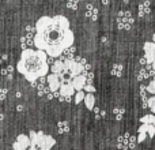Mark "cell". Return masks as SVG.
<instances>
[{"instance_id": "1", "label": "cell", "mask_w": 155, "mask_h": 150, "mask_svg": "<svg viewBox=\"0 0 155 150\" xmlns=\"http://www.w3.org/2000/svg\"><path fill=\"white\" fill-rule=\"evenodd\" d=\"M75 36L64 15L41 16L34 26L33 44L49 57H59L74 45Z\"/></svg>"}, {"instance_id": "2", "label": "cell", "mask_w": 155, "mask_h": 150, "mask_svg": "<svg viewBox=\"0 0 155 150\" xmlns=\"http://www.w3.org/2000/svg\"><path fill=\"white\" fill-rule=\"evenodd\" d=\"M16 70L30 83H35L38 79L45 78L49 73L48 56L37 49L26 48L22 51L21 59L16 63Z\"/></svg>"}, {"instance_id": "3", "label": "cell", "mask_w": 155, "mask_h": 150, "mask_svg": "<svg viewBox=\"0 0 155 150\" xmlns=\"http://www.w3.org/2000/svg\"><path fill=\"white\" fill-rule=\"evenodd\" d=\"M29 139V150H51L56 143V139L52 135H48L42 131H30Z\"/></svg>"}, {"instance_id": "4", "label": "cell", "mask_w": 155, "mask_h": 150, "mask_svg": "<svg viewBox=\"0 0 155 150\" xmlns=\"http://www.w3.org/2000/svg\"><path fill=\"white\" fill-rule=\"evenodd\" d=\"M64 68H65V73L70 75L71 78L78 77V75H82L83 74V66H80L79 63H76L75 60H67L65 59L64 62Z\"/></svg>"}, {"instance_id": "5", "label": "cell", "mask_w": 155, "mask_h": 150, "mask_svg": "<svg viewBox=\"0 0 155 150\" xmlns=\"http://www.w3.org/2000/svg\"><path fill=\"white\" fill-rule=\"evenodd\" d=\"M12 148H14V150H29V148H30L29 135L19 134L18 137H16L15 142L12 143Z\"/></svg>"}, {"instance_id": "6", "label": "cell", "mask_w": 155, "mask_h": 150, "mask_svg": "<svg viewBox=\"0 0 155 150\" xmlns=\"http://www.w3.org/2000/svg\"><path fill=\"white\" fill-rule=\"evenodd\" d=\"M59 94L64 98V101H71L74 96H75V90L72 89L71 83H61L60 85V89H59Z\"/></svg>"}, {"instance_id": "7", "label": "cell", "mask_w": 155, "mask_h": 150, "mask_svg": "<svg viewBox=\"0 0 155 150\" xmlns=\"http://www.w3.org/2000/svg\"><path fill=\"white\" fill-rule=\"evenodd\" d=\"M144 60L147 63V66L154 64V55H155V44L148 41L144 44Z\"/></svg>"}, {"instance_id": "8", "label": "cell", "mask_w": 155, "mask_h": 150, "mask_svg": "<svg viewBox=\"0 0 155 150\" xmlns=\"http://www.w3.org/2000/svg\"><path fill=\"white\" fill-rule=\"evenodd\" d=\"M46 80H48V85H49V91H52V93L59 91L60 85H61L59 77H56V75H53V74H48L46 75Z\"/></svg>"}, {"instance_id": "9", "label": "cell", "mask_w": 155, "mask_h": 150, "mask_svg": "<svg viewBox=\"0 0 155 150\" xmlns=\"http://www.w3.org/2000/svg\"><path fill=\"white\" fill-rule=\"evenodd\" d=\"M71 86L75 91H82L86 86V79H84V75H78V77H74L71 79Z\"/></svg>"}, {"instance_id": "10", "label": "cell", "mask_w": 155, "mask_h": 150, "mask_svg": "<svg viewBox=\"0 0 155 150\" xmlns=\"http://www.w3.org/2000/svg\"><path fill=\"white\" fill-rule=\"evenodd\" d=\"M51 70H52V74H53V75H56V77H59V78H60L63 74L65 73L64 63H63V62H60V60H56V62H53V64H52Z\"/></svg>"}, {"instance_id": "11", "label": "cell", "mask_w": 155, "mask_h": 150, "mask_svg": "<svg viewBox=\"0 0 155 150\" xmlns=\"http://www.w3.org/2000/svg\"><path fill=\"white\" fill-rule=\"evenodd\" d=\"M83 101H84L86 108H87V109H90V111L94 109V107H95V97H94V94H91V93L84 94Z\"/></svg>"}, {"instance_id": "12", "label": "cell", "mask_w": 155, "mask_h": 150, "mask_svg": "<svg viewBox=\"0 0 155 150\" xmlns=\"http://www.w3.org/2000/svg\"><path fill=\"white\" fill-rule=\"evenodd\" d=\"M139 132H144V134H147L150 138L154 137V132H155V127L151 126V124H142V126L139 127V130H137Z\"/></svg>"}, {"instance_id": "13", "label": "cell", "mask_w": 155, "mask_h": 150, "mask_svg": "<svg viewBox=\"0 0 155 150\" xmlns=\"http://www.w3.org/2000/svg\"><path fill=\"white\" fill-rule=\"evenodd\" d=\"M57 131H59V134H65V132H70V124H68V121H59L57 123Z\"/></svg>"}, {"instance_id": "14", "label": "cell", "mask_w": 155, "mask_h": 150, "mask_svg": "<svg viewBox=\"0 0 155 150\" xmlns=\"http://www.w3.org/2000/svg\"><path fill=\"white\" fill-rule=\"evenodd\" d=\"M140 121H142V124H151V126H154L155 116L153 113H148V115H144L143 118H140Z\"/></svg>"}, {"instance_id": "15", "label": "cell", "mask_w": 155, "mask_h": 150, "mask_svg": "<svg viewBox=\"0 0 155 150\" xmlns=\"http://www.w3.org/2000/svg\"><path fill=\"white\" fill-rule=\"evenodd\" d=\"M97 15H98V11H97V8H94L91 4H87V16H90L93 21H95Z\"/></svg>"}, {"instance_id": "16", "label": "cell", "mask_w": 155, "mask_h": 150, "mask_svg": "<svg viewBox=\"0 0 155 150\" xmlns=\"http://www.w3.org/2000/svg\"><path fill=\"white\" fill-rule=\"evenodd\" d=\"M110 74L114 75V77H120L123 74V66L121 64H113L112 70H110Z\"/></svg>"}, {"instance_id": "17", "label": "cell", "mask_w": 155, "mask_h": 150, "mask_svg": "<svg viewBox=\"0 0 155 150\" xmlns=\"http://www.w3.org/2000/svg\"><path fill=\"white\" fill-rule=\"evenodd\" d=\"M147 105H148V109H150L151 113L154 115V112H155V97L154 96H151L150 98H147Z\"/></svg>"}, {"instance_id": "18", "label": "cell", "mask_w": 155, "mask_h": 150, "mask_svg": "<svg viewBox=\"0 0 155 150\" xmlns=\"http://www.w3.org/2000/svg\"><path fill=\"white\" fill-rule=\"evenodd\" d=\"M113 113H114L117 120H121L124 116V109H121V108H114V109H113Z\"/></svg>"}, {"instance_id": "19", "label": "cell", "mask_w": 155, "mask_h": 150, "mask_svg": "<svg viewBox=\"0 0 155 150\" xmlns=\"http://www.w3.org/2000/svg\"><path fill=\"white\" fill-rule=\"evenodd\" d=\"M148 5H150V3H148V2H146L144 3V4H140V16H143V15H144V14H147L148 12Z\"/></svg>"}, {"instance_id": "20", "label": "cell", "mask_w": 155, "mask_h": 150, "mask_svg": "<svg viewBox=\"0 0 155 150\" xmlns=\"http://www.w3.org/2000/svg\"><path fill=\"white\" fill-rule=\"evenodd\" d=\"M83 98H84V93H83V90L82 91H76V94H75V102L76 104L82 102Z\"/></svg>"}, {"instance_id": "21", "label": "cell", "mask_w": 155, "mask_h": 150, "mask_svg": "<svg viewBox=\"0 0 155 150\" xmlns=\"http://www.w3.org/2000/svg\"><path fill=\"white\" fill-rule=\"evenodd\" d=\"M154 86H155V82L151 79V82L148 83V86H147V89H146V90H147L150 94H154L155 93V87H154Z\"/></svg>"}, {"instance_id": "22", "label": "cell", "mask_w": 155, "mask_h": 150, "mask_svg": "<svg viewBox=\"0 0 155 150\" xmlns=\"http://www.w3.org/2000/svg\"><path fill=\"white\" fill-rule=\"evenodd\" d=\"M146 86H140V94H142V98L143 101H146L147 100V90H146Z\"/></svg>"}, {"instance_id": "23", "label": "cell", "mask_w": 155, "mask_h": 150, "mask_svg": "<svg viewBox=\"0 0 155 150\" xmlns=\"http://www.w3.org/2000/svg\"><path fill=\"white\" fill-rule=\"evenodd\" d=\"M84 90L87 91V93L94 94V91H95V87H94L93 85H86V86H84Z\"/></svg>"}, {"instance_id": "24", "label": "cell", "mask_w": 155, "mask_h": 150, "mask_svg": "<svg viewBox=\"0 0 155 150\" xmlns=\"http://www.w3.org/2000/svg\"><path fill=\"white\" fill-rule=\"evenodd\" d=\"M67 7L68 8H72V10H76V8H78V3L76 2H68L67 3Z\"/></svg>"}, {"instance_id": "25", "label": "cell", "mask_w": 155, "mask_h": 150, "mask_svg": "<svg viewBox=\"0 0 155 150\" xmlns=\"http://www.w3.org/2000/svg\"><path fill=\"white\" fill-rule=\"evenodd\" d=\"M11 71H12V67H8V68H4V70H2V74H3V75H7V77H10V75H11Z\"/></svg>"}, {"instance_id": "26", "label": "cell", "mask_w": 155, "mask_h": 150, "mask_svg": "<svg viewBox=\"0 0 155 150\" xmlns=\"http://www.w3.org/2000/svg\"><path fill=\"white\" fill-rule=\"evenodd\" d=\"M146 137H147V134H144V132H139V138H137V142H143V141L146 139Z\"/></svg>"}, {"instance_id": "27", "label": "cell", "mask_w": 155, "mask_h": 150, "mask_svg": "<svg viewBox=\"0 0 155 150\" xmlns=\"http://www.w3.org/2000/svg\"><path fill=\"white\" fill-rule=\"evenodd\" d=\"M5 96H7V89H0V100H4Z\"/></svg>"}, {"instance_id": "28", "label": "cell", "mask_w": 155, "mask_h": 150, "mask_svg": "<svg viewBox=\"0 0 155 150\" xmlns=\"http://www.w3.org/2000/svg\"><path fill=\"white\" fill-rule=\"evenodd\" d=\"M27 32H33V33H34V27H31V26H27ZM30 37H31V34H30V33H27V34H26V40H27V38H30Z\"/></svg>"}, {"instance_id": "29", "label": "cell", "mask_w": 155, "mask_h": 150, "mask_svg": "<svg viewBox=\"0 0 155 150\" xmlns=\"http://www.w3.org/2000/svg\"><path fill=\"white\" fill-rule=\"evenodd\" d=\"M0 119H3V115H0Z\"/></svg>"}]
</instances>
